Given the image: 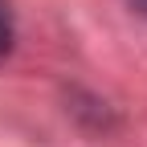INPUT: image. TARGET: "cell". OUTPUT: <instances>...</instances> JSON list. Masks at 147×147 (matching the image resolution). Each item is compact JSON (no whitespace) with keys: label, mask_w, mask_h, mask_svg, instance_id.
Here are the masks:
<instances>
[{"label":"cell","mask_w":147,"mask_h":147,"mask_svg":"<svg viewBox=\"0 0 147 147\" xmlns=\"http://www.w3.org/2000/svg\"><path fill=\"white\" fill-rule=\"evenodd\" d=\"M12 49V21H8V12H4V4H0V57Z\"/></svg>","instance_id":"1"}]
</instances>
